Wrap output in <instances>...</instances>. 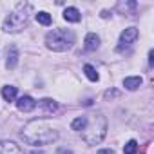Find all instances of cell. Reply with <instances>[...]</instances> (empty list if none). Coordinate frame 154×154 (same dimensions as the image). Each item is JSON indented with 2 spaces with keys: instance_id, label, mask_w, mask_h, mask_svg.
Here are the masks:
<instances>
[{
  "instance_id": "16",
  "label": "cell",
  "mask_w": 154,
  "mask_h": 154,
  "mask_svg": "<svg viewBox=\"0 0 154 154\" xmlns=\"http://www.w3.org/2000/svg\"><path fill=\"white\" fill-rule=\"evenodd\" d=\"M36 22L42 24V26H49L51 24V15L45 13V11H40V13H36Z\"/></svg>"
},
{
  "instance_id": "5",
  "label": "cell",
  "mask_w": 154,
  "mask_h": 154,
  "mask_svg": "<svg viewBox=\"0 0 154 154\" xmlns=\"http://www.w3.org/2000/svg\"><path fill=\"white\" fill-rule=\"evenodd\" d=\"M136 38H138V29H136V27H127V29L120 35V44H122V47H123V45H131Z\"/></svg>"
},
{
  "instance_id": "3",
  "label": "cell",
  "mask_w": 154,
  "mask_h": 154,
  "mask_svg": "<svg viewBox=\"0 0 154 154\" xmlns=\"http://www.w3.org/2000/svg\"><path fill=\"white\" fill-rule=\"evenodd\" d=\"M74 44V33L71 29H53L45 36V45L51 51L63 53L69 51Z\"/></svg>"
},
{
  "instance_id": "7",
  "label": "cell",
  "mask_w": 154,
  "mask_h": 154,
  "mask_svg": "<svg viewBox=\"0 0 154 154\" xmlns=\"http://www.w3.org/2000/svg\"><path fill=\"white\" fill-rule=\"evenodd\" d=\"M17 107H18V111H22V112H31V111L36 107V102H35L31 96H22V98H18Z\"/></svg>"
},
{
  "instance_id": "21",
  "label": "cell",
  "mask_w": 154,
  "mask_h": 154,
  "mask_svg": "<svg viewBox=\"0 0 154 154\" xmlns=\"http://www.w3.org/2000/svg\"><path fill=\"white\" fill-rule=\"evenodd\" d=\"M31 154H44V152H36V150H35V152H31Z\"/></svg>"
},
{
  "instance_id": "17",
  "label": "cell",
  "mask_w": 154,
  "mask_h": 154,
  "mask_svg": "<svg viewBox=\"0 0 154 154\" xmlns=\"http://www.w3.org/2000/svg\"><path fill=\"white\" fill-rule=\"evenodd\" d=\"M123 152H125V154H136V152H138V141H136V140L127 141L125 147H123Z\"/></svg>"
},
{
  "instance_id": "10",
  "label": "cell",
  "mask_w": 154,
  "mask_h": 154,
  "mask_svg": "<svg viewBox=\"0 0 154 154\" xmlns=\"http://www.w3.org/2000/svg\"><path fill=\"white\" fill-rule=\"evenodd\" d=\"M140 85H141V76H129L123 80V87L129 91H136Z\"/></svg>"
},
{
  "instance_id": "18",
  "label": "cell",
  "mask_w": 154,
  "mask_h": 154,
  "mask_svg": "<svg viewBox=\"0 0 154 154\" xmlns=\"http://www.w3.org/2000/svg\"><path fill=\"white\" fill-rule=\"evenodd\" d=\"M96 154H114V152H112L111 149H102V150H98Z\"/></svg>"
},
{
  "instance_id": "6",
  "label": "cell",
  "mask_w": 154,
  "mask_h": 154,
  "mask_svg": "<svg viewBox=\"0 0 154 154\" xmlns=\"http://www.w3.org/2000/svg\"><path fill=\"white\" fill-rule=\"evenodd\" d=\"M0 154H24L15 141H0Z\"/></svg>"
},
{
  "instance_id": "11",
  "label": "cell",
  "mask_w": 154,
  "mask_h": 154,
  "mask_svg": "<svg viewBox=\"0 0 154 154\" xmlns=\"http://www.w3.org/2000/svg\"><path fill=\"white\" fill-rule=\"evenodd\" d=\"M40 109L44 111V112H47V114H51V112H54L56 109H58V105H56V102L54 100H51V98H44V100H40Z\"/></svg>"
},
{
  "instance_id": "15",
  "label": "cell",
  "mask_w": 154,
  "mask_h": 154,
  "mask_svg": "<svg viewBox=\"0 0 154 154\" xmlns=\"http://www.w3.org/2000/svg\"><path fill=\"white\" fill-rule=\"evenodd\" d=\"M84 72H85V76H87L91 82H98V72H96V69L93 65H85L84 67Z\"/></svg>"
},
{
  "instance_id": "9",
  "label": "cell",
  "mask_w": 154,
  "mask_h": 154,
  "mask_svg": "<svg viewBox=\"0 0 154 154\" xmlns=\"http://www.w3.org/2000/svg\"><path fill=\"white\" fill-rule=\"evenodd\" d=\"M85 49L87 51H96L98 47H100V38L94 35V33H89L87 36H85Z\"/></svg>"
},
{
  "instance_id": "20",
  "label": "cell",
  "mask_w": 154,
  "mask_h": 154,
  "mask_svg": "<svg viewBox=\"0 0 154 154\" xmlns=\"http://www.w3.org/2000/svg\"><path fill=\"white\" fill-rule=\"evenodd\" d=\"M152 62H154V53H152V51H150V53H149V63H150V65H152Z\"/></svg>"
},
{
  "instance_id": "2",
  "label": "cell",
  "mask_w": 154,
  "mask_h": 154,
  "mask_svg": "<svg viewBox=\"0 0 154 154\" xmlns=\"http://www.w3.org/2000/svg\"><path fill=\"white\" fill-rule=\"evenodd\" d=\"M107 134V120L102 112L87 114V125L82 131V138L87 145H98Z\"/></svg>"
},
{
  "instance_id": "8",
  "label": "cell",
  "mask_w": 154,
  "mask_h": 154,
  "mask_svg": "<svg viewBox=\"0 0 154 154\" xmlns=\"http://www.w3.org/2000/svg\"><path fill=\"white\" fill-rule=\"evenodd\" d=\"M18 58H20L18 49H17L15 45H9V47H8V60H6V67H8V69H15V67H17V63H18Z\"/></svg>"
},
{
  "instance_id": "19",
  "label": "cell",
  "mask_w": 154,
  "mask_h": 154,
  "mask_svg": "<svg viewBox=\"0 0 154 154\" xmlns=\"http://www.w3.org/2000/svg\"><path fill=\"white\" fill-rule=\"evenodd\" d=\"M56 154H72V152H71L69 149H58V152H56Z\"/></svg>"
},
{
  "instance_id": "14",
  "label": "cell",
  "mask_w": 154,
  "mask_h": 154,
  "mask_svg": "<svg viewBox=\"0 0 154 154\" xmlns=\"http://www.w3.org/2000/svg\"><path fill=\"white\" fill-rule=\"evenodd\" d=\"M85 125H87V116H78V118H74L72 123H71L72 131H76V132H82Z\"/></svg>"
},
{
  "instance_id": "13",
  "label": "cell",
  "mask_w": 154,
  "mask_h": 154,
  "mask_svg": "<svg viewBox=\"0 0 154 154\" xmlns=\"http://www.w3.org/2000/svg\"><path fill=\"white\" fill-rule=\"evenodd\" d=\"M2 98H4L6 102H13V100L17 98V87H13V85L2 87Z\"/></svg>"
},
{
  "instance_id": "12",
  "label": "cell",
  "mask_w": 154,
  "mask_h": 154,
  "mask_svg": "<svg viewBox=\"0 0 154 154\" xmlns=\"http://www.w3.org/2000/svg\"><path fill=\"white\" fill-rule=\"evenodd\" d=\"M63 18H65L67 22H80L82 15H80V11L76 9V8H67V9L63 11Z\"/></svg>"
},
{
  "instance_id": "1",
  "label": "cell",
  "mask_w": 154,
  "mask_h": 154,
  "mask_svg": "<svg viewBox=\"0 0 154 154\" xmlns=\"http://www.w3.org/2000/svg\"><path fill=\"white\" fill-rule=\"evenodd\" d=\"M22 138L29 145H49L58 140V131L47 120H33L24 127Z\"/></svg>"
},
{
  "instance_id": "4",
  "label": "cell",
  "mask_w": 154,
  "mask_h": 154,
  "mask_svg": "<svg viewBox=\"0 0 154 154\" xmlns=\"http://www.w3.org/2000/svg\"><path fill=\"white\" fill-rule=\"evenodd\" d=\"M29 11H31V8L27 4H18L17 9L11 15L6 17V20H4V31H8V33H18V31H22L27 26V18H29L27 13Z\"/></svg>"
}]
</instances>
